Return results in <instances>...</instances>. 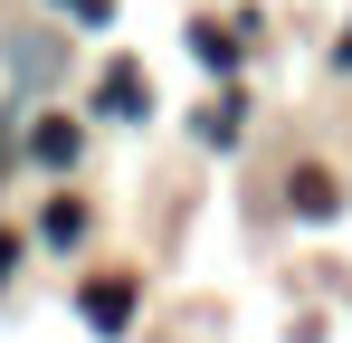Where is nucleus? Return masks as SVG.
Masks as SVG:
<instances>
[{
    "label": "nucleus",
    "instance_id": "1",
    "mask_svg": "<svg viewBox=\"0 0 352 343\" xmlns=\"http://www.w3.org/2000/svg\"><path fill=\"white\" fill-rule=\"evenodd\" d=\"M76 153H86V124H76V114H38V124H29V163L67 172Z\"/></svg>",
    "mask_w": 352,
    "mask_h": 343
},
{
    "label": "nucleus",
    "instance_id": "2",
    "mask_svg": "<svg viewBox=\"0 0 352 343\" xmlns=\"http://www.w3.org/2000/svg\"><path fill=\"white\" fill-rule=\"evenodd\" d=\"M76 305H86V324H96V334H124V324H133V286H124V277H96Z\"/></svg>",
    "mask_w": 352,
    "mask_h": 343
},
{
    "label": "nucleus",
    "instance_id": "3",
    "mask_svg": "<svg viewBox=\"0 0 352 343\" xmlns=\"http://www.w3.org/2000/svg\"><path fill=\"white\" fill-rule=\"evenodd\" d=\"M38 238H48V248H76V238H86V210H76V200H48V210H38Z\"/></svg>",
    "mask_w": 352,
    "mask_h": 343
},
{
    "label": "nucleus",
    "instance_id": "4",
    "mask_svg": "<svg viewBox=\"0 0 352 343\" xmlns=\"http://www.w3.org/2000/svg\"><path fill=\"white\" fill-rule=\"evenodd\" d=\"M105 114H143V67H105Z\"/></svg>",
    "mask_w": 352,
    "mask_h": 343
},
{
    "label": "nucleus",
    "instance_id": "5",
    "mask_svg": "<svg viewBox=\"0 0 352 343\" xmlns=\"http://www.w3.org/2000/svg\"><path fill=\"white\" fill-rule=\"evenodd\" d=\"M295 210L324 220V210H333V172H295Z\"/></svg>",
    "mask_w": 352,
    "mask_h": 343
},
{
    "label": "nucleus",
    "instance_id": "6",
    "mask_svg": "<svg viewBox=\"0 0 352 343\" xmlns=\"http://www.w3.org/2000/svg\"><path fill=\"white\" fill-rule=\"evenodd\" d=\"M67 19H76V29H105V19H115V0H58Z\"/></svg>",
    "mask_w": 352,
    "mask_h": 343
},
{
    "label": "nucleus",
    "instance_id": "7",
    "mask_svg": "<svg viewBox=\"0 0 352 343\" xmlns=\"http://www.w3.org/2000/svg\"><path fill=\"white\" fill-rule=\"evenodd\" d=\"M10 267H19V248H10V238H0V277H10Z\"/></svg>",
    "mask_w": 352,
    "mask_h": 343
}]
</instances>
